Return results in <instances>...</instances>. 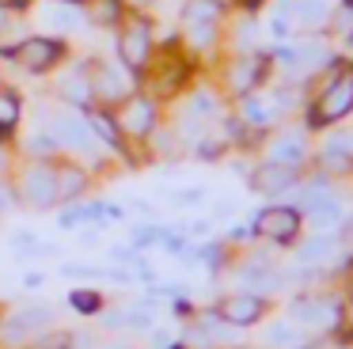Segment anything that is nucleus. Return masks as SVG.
Segmentation results:
<instances>
[{
	"label": "nucleus",
	"instance_id": "1",
	"mask_svg": "<svg viewBox=\"0 0 353 349\" xmlns=\"http://www.w3.org/2000/svg\"><path fill=\"white\" fill-rule=\"evenodd\" d=\"M353 110V72H338L327 88L319 91V99L312 103V126H330V121L345 118Z\"/></svg>",
	"mask_w": 353,
	"mask_h": 349
},
{
	"label": "nucleus",
	"instance_id": "2",
	"mask_svg": "<svg viewBox=\"0 0 353 349\" xmlns=\"http://www.w3.org/2000/svg\"><path fill=\"white\" fill-rule=\"evenodd\" d=\"M118 53H122V65H125V68H133V72H145L148 61H152V30H148L141 19H133L130 27H122Z\"/></svg>",
	"mask_w": 353,
	"mask_h": 349
},
{
	"label": "nucleus",
	"instance_id": "3",
	"mask_svg": "<svg viewBox=\"0 0 353 349\" xmlns=\"http://www.w3.org/2000/svg\"><path fill=\"white\" fill-rule=\"evenodd\" d=\"M254 232L262 239H274V243H289L296 239L300 232V212L292 205H274V209H262L259 220H254Z\"/></svg>",
	"mask_w": 353,
	"mask_h": 349
},
{
	"label": "nucleus",
	"instance_id": "4",
	"mask_svg": "<svg viewBox=\"0 0 353 349\" xmlns=\"http://www.w3.org/2000/svg\"><path fill=\"white\" fill-rule=\"evenodd\" d=\"M8 57H16L19 65L31 68V72H46V68H54L57 61L65 57V46L54 42V38H27V42H19Z\"/></svg>",
	"mask_w": 353,
	"mask_h": 349
},
{
	"label": "nucleus",
	"instance_id": "5",
	"mask_svg": "<svg viewBox=\"0 0 353 349\" xmlns=\"http://www.w3.org/2000/svg\"><path fill=\"white\" fill-rule=\"evenodd\" d=\"M118 129L130 137H148L156 129V103L148 95H130L118 110Z\"/></svg>",
	"mask_w": 353,
	"mask_h": 349
},
{
	"label": "nucleus",
	"instance_id": "6",
	"mask_svg": "<svg viewBox=\"0 0 353 349\" xmlns=\"http://www.w3.org/2000/svg\"><path fill=\"white\" fill-rule=\"evenodd\" d=\"M23 201L34 205V209H50L57 201V179H54V167L46 163H34L23 171Z\"/></svg>",
	"mask_w": 353,
	"mask_h": 349
},
{
	"label": "nucleus",
	"instance_id": "7",
	"mask_svg": "<svg viewBox=\"0 0 353 349\" xmlns=\"http://www.w3.org/2000/svg\"><path fill=\"white\" fill-rule=\"evenodd\" d=\"M88 76H92V95L103 99V103H118V99H125V91H130L125 72L118 65H92Z\"/></svg>",
	"mask_w": 353,
	"mask_h": 349
},
{
	"label": "nucleus",
	"instance_id": "8",
	"mask_svg": "<svg viewBox=\"0 0 353 349\" xmlns=\"http://www.w3.org/2000/svg\"><path fill=\"white\" fill-rule=\"evenodd\" d=\"M54 141L61 144V148L92 152V126H88V118H77V114H57L54 118Z\"/></svg>",
	"mask_w": 353,
	"mask_h": 349
},
{
	"label": "nucleus",
	"instance_id": "9",
	"mask_svg": "<svg viewBox=\"0 0 353 349\" xmlns=\"http://www.w3.org/2000/svg\"><path fill=\"white\" fill-rule=\"evenodd\" d=\"M251 186L259 194H285V190L296 186V167H285V163H262L254 171Z\"/></svg>",
	"mask_w": 353,
	"mask_h": 349
},
{
	"label": "nucleus",
	"instance_id": "10",
	"mask_svg": "<svg viewBox=\"0 0 353 349\" xmlns=\"http://www.w3.org/2000/svg\"><path fill=\"white\" fill-rule=\"evenodd\" d=\"M216 315H221L224 323H232V326H247V323H254V319L262 315V300H259L254 292L228 296V300H221V308H216Z\"/></svg>",
	"mask_w": 353,
	"mask_h": 349
},
{
	"label": "nucleus",
	"instance_id": "11",
	"mask_svg": "<svg viewBox=\"0 0 353 349\" xmlns=\"http://www.w3.org/2000/svg\"><path fill=\"white\" fill-rule=\"evenodd\" d=\"M292 319L304 326H330L338 323V303L334 300H315V296H304V300L292 303Z\"/></svg>",
	"mask_w": 353,
	"mask_h": 349
},
{
	"label": "nucleus",
	"instance_id": "12",
	"mask_svg": "<svg viewBox=\"0 0 353 349\" xmlns=\"http://www.w3.org/2000/svg\"><path fill=\"white\" fill-rule=\"evenodd\" d=\"M307 159V144L300 133H281L274 137V144H270V163H285V167H296Z\"/></svg>",
	"mask_w": 353,
	"mask_h": 349
},
{
	"label": "nucleus",
	"instance_id": "13",
	"mask_svg": "<svg viewBox=\"0 0 353 349\" xmlns=\"http://www.w3.org/2000/svg\"><path fill=\"white\" fill-rule=\"evenodd\" d=\"M262 80V61L259 57H236L228 68V88L232 91H254Z\"/></svg>",
	"mask_w": 353,
	"mask_h": 349
},
{
	"label": "nucleus",
	"instance_id": "14",
	"mask_svg": "<svg viewBox=\"0 0 353 349\" xmlns=\"http://www.w3.org/2000/svg\"><path fill=\"white\" fill-rule=\"evenodd\" d=\"M292 19L304 23V27H319V23H327L330 8L323 4V0H292Z\"/></svg>",
	"mask_w": 353,
	"mask_h": 349
},
{
	"label": "nucleus",
	"instance_id": "15",
	"mask_svg": "<svg viewBox=\"0 0 353 349\" xmlns=\"http://www.w3.org/2000/svg\"><path fill=\"white\" fill-rule=\"evenodd\" d=\"M54 179H57V197H77L80 190L88 186V174L80 171V167H69V163L57 167Z\"/></svg>",
	"mask_w": 353,
	"mask_h": 349
},
{
	"label": "nucleus",
	"instance_id": "16",
	"mask_svg": "<svg viewBox=\"0 0 353 349\" xmlns=\"http://www.w3.org/2000/svg\"><path fill=\"white\" fill-rule=\"evenodd\" d=\"M88 68H80V72H72V76H65L61 80V95L65 99H72V103H92V76H84Z\"/></svg>",
	"mask_w": 353,
	"mask_h": 349
},
{
	"label": "nucleus",
	"instance_id": "17",
	"mask_svg": "<svg viewBox=\"0 0 353 349\" xmlns=\"http://www.w3.org/2000/svg\"><path fill=\"white\" fill-rule=\"evenodd\" d=\"M334 239H327V235H315V239H307L304 247H300V262L315 266V262H327V258H334Z\"/></svg>",
	"mask_w": 353,
	"mask_h": 349
},
{
	"label": "nucleus",
	"instance_id": "18",
	"mask_svg": "<svg viewBox=\"0 0 353 349\" xmlns=\"http://www.w3.org/2000/svg\"><path fill=\"white\" fill-rule=\"evenodd\" d=\"M88 126L92 129H99V137L107 144H114V148H122V129H118V121L110 118V114H103V110H92L88 114Z\"/></svg>",
	"mask_w": 353,
	"mask_h": 349
},
{
	"label": "nucleus",
	"instance_id": "19",
	"mask_svg": "<svg viewBox=\"0 0 353 349\" xmlns=\"http://www.w3.org/2000/svg\"><path fill=\"white\" fill-rule=\"evenodd\" d=\"M88 15H92V23H99V27H114V23L122 19V0H92Z\"/></svg>",
	"mask_w": 353,
	"mask_h": 349
},
{
	"label": "nucleus",
	"instance_id": "20",
	"mask_svg": "<svg viewBox=\"0 0 353 349\" xmlns=\"http://www.w3.org/2000/svg\"><path fill=\"white\" fill-rule=\"evenodd\" d=\"M266 341L274 349H296L300 346V334H296V326H292V323H274V326H270V334H266Z\"/></svg>",
	"mask_w": 353,
	"mask_h": 349
},
{
	"label": "nucleus",
	"instance_id": "21",
	"mask_svg": "<svg viewBox=\"0 0 353 349\" xmlns=\"http://www.w3.org/2000/svg\"><path fill=\"white\" fill-rule=\"evenodd\" d=\"M19 126V99L12 91H0V133H12Z\"/></svg>",
	"mask_w": 353,
	"mask_h": 349
},
{
	"label": "nucleus",
	"instance_id": "22",
	"mask_svg": "<svg viewBox=\"0 0 353 349\" xmlns=\"http://www.w3.org/2000/svg\"><path fill=\"white\" fill-rule=\"evenodd\" d=\"M216 4L213 0H190V4L183 8V19L186 23H216Z\"/></svg>",
	"mask_w": 353,
	"mask_h": 349
},
{
	"label": "nucleus",
	"instance_id": "23",
	"mask_svg": "<svg viewBox=\"0 0 353 349\" xmlns=\"http://www.w3.org/2000/svg\"><path fill=\"white\" fill-rule=\"evenodd\" d=\"M312 212V220L319 228H330V224H342V205L334 201V197H327V201H319L315 209H307Z\"/></svg>",
	"mask_w": 353,
	"mask_h": 349
},
{
	"label": "nucleus",
	"instance_id": "24",
	"mask_svg": "<svg viewBox=\"0 0 353 349\" xmlns=\"http://www.w3.org/2000/svg\"><path fill=\"white\" fill-rule=\"evenodd\" d=\"M243 114H247V121L251 126H270L274 121V114H277V106H270V103H262V99H247L243 103Z\"/></svg>",
	"mask_w": 353,
	"mask_h": 349
},
{
	"label": "nucleus",
	"instance_id": "25",
	"mask_svg": "<svg viewBox=\"0 0 353 349\" xmlns=\"http://www.w3.org/2000/svg\"><path fill=\"white\" fill-rule=\"evenodd\" d=\"M213 38H216V23H186V42L194 50H205Z\"/></svg>",
	"mask_w": 353,
	"mask_h": 349
},
{
	"label": "nucleus",
	"instance_id": "26",
	"mask_svg": "<svg viewBox=\"0 0 353 349\" xmlns=\"http://www.w3.org/2000/svg\"><path fill=\"white\" fill-rule=\"evenodd\" d=\"M72 308L84 311V315H95V311L103 308V296L99 292H88V288H77V292H72Z\"/></svg>",
	"mask_w": 353,
	"mask_h": 349
},
{
	"label": "nucleus",
	"instance_id": "27",
	"mask_svg": "<svg viewBox=\"0 0 353 349\" xmlns=\"http://www.w3.org/2000/svg\"><path fill=\"white\" fill-rule=\"evenodd\" d=\"M19 323H23L27 326V330H39V326H46L50 323V319H54V315H50V308H23V311H19Z\"/></svg>",
	"mask_w": 353,
	"mask_h": 349
},
{
	"label": "nucleus",
	"instance_id": "28",
	"mask_svg": "<svg viewBox=\"0 0 353 349\" xmlns=\"http://www.w3.org/2000/svg\"><path fill=\"white\" fill-rule=\"evenodd\" d=\"M54 148H61V144L54 141V133H39V137L31 141V152H34V156H50Z\"/></svg>",
	"mask_w": 353,
	"mask_h": 349
},
{
	"label": "nucleus",
	"instance_id": "29",
	"mask_svg": "<svg viewBox=\"0 0 353 349\" xmlns=\"http://www.w3.org/2000/svg\"><path fill=\"white\" fill-rule=\"evenodd\" d=\"M338 23H342V30H345V34H353V4L345 8L342 15H338Z\"/></svg>",
	"mask_w": 353,
	"mask_h": 349
},
{
	"label": "nucleus",
	"instance_id": "30",
	"mask_svg": "<svg viewBox=\"0 0 353 349\" xmlns=\"http://www.w3.org/2000/svg\"><path fill=\"white\" fill-rule=\"evenodd\" d=\"M122 4H130V8H148L152 0H122Z\"/></svg>",
	"mask_w": 353,
	"mask_h": 349
},
{
	"label": "nucleus",
	"instance_id": "31",
	"mask_svg": "<svg viewBox=\"0 0 353 349\" xmlns=\"http://www.w3.org/2000/svg\"><path fill=\"white\" fill-rule=\"evenodd\" d=\"M4 205H8V197H4V194H0V209H4Z\"/></svg>",
	"mask_w": 353,
	"mask_h": 349
},
{
	"label": "nucleus",
	"instance_id": "32",
	"mask_svg": "<svg viewBox=\"0 0 353 349\" xmlns=\"http://www.w3.org/2000/svg\"><path fill=\"white\" fill-rule=\"evenodd\" d=\"M350 296H353V270H350Z\"/></svg>",
	"mask_w": 353,
	"mask_h": 349
},
{
	"label": "nucleus",
	"instance_id": "33",
	"mask_svg": "<svg viewBox=\"0 0 353 349\" xmlns=\"http://www.w3.org/2000/svg\"><path fill=\"white\" fill-rule=\"evenodd\" d=\"M251 4H254V0H251Z\"/></svg>",
	"mask_w": 353,
	"mask_h": 349
}]
</instances>
